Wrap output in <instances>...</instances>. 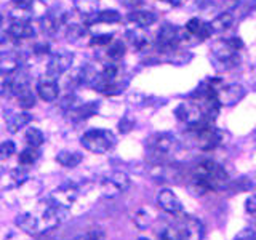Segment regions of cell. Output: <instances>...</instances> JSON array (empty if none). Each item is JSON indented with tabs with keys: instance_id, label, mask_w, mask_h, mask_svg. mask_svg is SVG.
I'll list each match as a JSON object with an SVG mask.
<instances>
[{
	"instance_id": "6",
	"label": "cell",
	"mask_w": 256,
	"mask_h": 240,
	"mask_svg": "<svg viewBox=\"0 0 256 240\" xmlns=\"http://www.w3.org/2000/svg\"><path fill=\"white\" fill-rule=\"evenodd\" d=\"M72 64H74V54L68 50H58V52L52 53L50 60H48L46 74L58 78L62 74H66V72L72 68Z\"/></svg>"
},
{
	"instance_id": "45",
	"label": "cell",
	"mask_w": 256,
	"mask_h": 240,
	"mask_svg": "<svg viewBox=\"0 0 256 240\" xmlns=\"http://www.w3.org/2000/svg\"><path fill=\"white\" fill-rule=\"evenodd\" d=\"M164 2H166L168 5H172V6H180V5H182L184 0H164Z\"/></svg>"
},
{
	"instance_id": "43",
	"label": "cell",
	"mask_w": 256,
	"mask_h": 240,
	"mask_svg": "<svg viewBox=\"0 0 256 240\" xmlns=\"http://www.w3.org/2000/svg\"><path fill=\"white\" fill-rule=\"evenodd\" d=\"M120 4L126 8H132V10H138L142 5V0H120Z\"/></svg>"
},
{
	"instance_id": "8",
	"label": "cell",
	"mask_w": 256,
	"mask_h": 240,
	"mask_svg": "<svg viewBox=\"0 0 256 240\" xmlns=\"http://www.w3.org/2000/svg\"><path fill=\"white\" fill-rule=\"evenodd\" d=\"M68 218H69V208L53 200L52 205H48L46 210L44 212V224L40 228L45 230L53 229L56 226H60V224L66 221Z\"/></svg>"
},
{
	"instance_id": "38",
	"label": "cell",
	"mask_w": 256,
	"mask_h": 240,
	"mask_svg": "<svg viewBox=\"0 0 256 240\" xmlns=\"http://www.w3.org/2000/svg\"><path fill=\"white\" fill-rule=\"evenodd\" d=\"M77 96L76 94H72V93H69L66 98L62 100V102H61V108L64 109V110H70V109H74V108H77Z\"/></svg>"
},
{
	"instance_id": "3",
	"label": "cell",
	"mask_w": 256,
	"mask_h": 240,
	"mask_svg": "<svg viewBox=\"0 0 256 240\" xmlns=\"http://www.w3.org/2000/svg\"><path fill=\"white\" fill-rule=\"evenodd\" d=\"M178 140L172 133H156L148 140V148L154 160L160 162L178 149Z\"/></svg>"
},
{
	"instance_id": "2",
	"label": "cell",
	"mask_w": 256,
	"mask_h": 240,
	"mask_svg": "<svg viewBox=\"0 0 256 240\" xmlns=\"http://www.w3.org/2000/svg\"><path fill=\"white\" fill-rule=\"evenodd\" d=\"M80 142L86 150L93 152V154H108L117 144V138L110 130L92 128V130H86L82 134Z\"/></svg>"
},
{
	"instance_id": "20",
	"label": "cell",
	"mask_w": 256,
	"mask_h": 240,
	"mask_svg": "<svg viewBox=\"0 0 256 240\" xmlns=\"http://www.w3.org/2000/svg\"><path fill=\"white\" fill-rule=\"evenodd\" d=\"M125 56V44L122 40H112V42L106 46L104 52V64H118V61Z\"/></svg>"
},
{
	"instance_id": "44",
	"label": "cell",
	"mask_w": 256,
	"mask_h": 240,
	"mask_svg": "<svg viewBox=\"0 0 256 240\" xmlns=\"http://www.w3.org/2000/svg\"><path fill=\"white\" fill-rule=\"evenodd\" d=\"M88 234H90V240H106V234L102 229H92Z\"/></svg>"
},
{
	"instance_id": "36",
	"label": "cell",
	"mask_w": 256,
	"mask_h": 240,
	"mask_svg": "<svg viewBox=\"0 0 256 240\" xmlns=\"http://www.w3.org/2000/svg\"><path fill=\"white\" fill-rule=\"evenodd\" d=\"M10 178H12L14 186H20V184H22L24 181L28 180V174H26V172H24V170L18 168V170H12L10 172Z\"/></svg>"
},
{
	"instance_id": "9",
	"label": "cell",
	"mask_w": 256,
	"mask_h": 240,
	"mask_svg": "<svg viewBox=\"0 0 256 240\" xmlns=\"http://www.w3.org/2000/svg\"><path fill=\"white\" fill-rule=\"evenodd\" d=\"M178 230L184 240H202L205 234V228L202 221L197 220L196 216H188V214H181Z\"/></svg>"
},
{
	"instance_id": "19",
	"label": "cell",
	"mask_w": 256,
	"mask_h": 240,
	"mask_svg": "<svg viewBox=\"0 0 256 240\" xmlns=\"http://www.w3.org/2000/svg\"><path fill=\"white\" fill-rule=\"evenodd\" d=\"M32 116L26 110H21V112H13V114L6 118V130L10 133H18L21 128H24L26 125L30 124Z\"/></svg>"
},
{
	"instance_id": "24",
	"label": "cell",
	"mask_w": 256,
	"mask_h": 240,
	"mask_svg": "<svg viewBox=\"0 0 256 240\" xmlns=\"http://www.w3.org/2000/svg\"><path fill=\"white\" fill-rule=\"evenodd\" d=\"M20 66H21L20 60L16 58L13 53L0 56V72H2V74L12 76V74H14V72L20 69Z\"/></svg>"
},
{
	"instance_id": "35",
	"label": "cell",
	"mask_w": 256,
	"mask_h": 240,
	"mask_svg": "<svg viewBox=\"0 0 256 240\" xmlns=\"http://www.w3.org/2000/svg\"><path fill=\"white\" fill-rule=\"evenodd\" d=\"M232 240H256V230L253 228H244L242 230L237 232Z\"/></svg>"
},
{
	"instance_id": "27",
	"label": "cell",
	"mask_w": 256,
	"mask_h": 240,
	"mask_svg": "<svg viewBox=\"0 0 256 240\" xmlns=\"http://www.w3.org/2000/svg\"><path fill=\"white\" fill-rule=\"evenodd\" d=\"M38 157H40L38 149L28 146L24 150H21V154L18 156V162H20L21 166H30V165H34L37 162Z\"/></svg>"
},
{
	"instance_id": "22",
	"label": "cell",
	"mask_w": 256,
	"mask_h": 240,
	"mask_svg": "<svg viewBox=\"0 0 256 240\" xmlns=\"http://www.w3.org/2000/svg\"><path fill=\"white\" fill-rule=\"evenodd\" d=\"M236 22V16L232 12H222L221 14H218L216 18L210 22V26L213 29V34L214 32H226L229 30Z\"/></svg>"
},
{
	"instance_id": "16",
	"label": "cell",
	"mask_w": 256,
	"mask_h": 240,
	"mask_svg": "<svg viewBox=\"0 0 256 240\" xmlns=\"http://www.w3.org/2000/svg\"><path fill=\"white\" fill-rule=\"evenodd\" d=\"M16 226H18L21 230H24L26 234H30V236H34V234H38L40 230V221L36 214H32V213H22V214H18L16 216Z\"/></svg>"
},
{
	"instance_id": "47",
	"label": "cell",
	"mask_w": 256,
	"mask_h": 240,
	"mask_svg": "<svg viewBox=\"0 0 256 240\" xmlns=\"http://www.w3.org/2000/svg\"><path fill=\"white\" fill-rule=\"evenodd\" d=\"M136 240H150V238H146V237H140V238H136Z\"/></svg>"
},
{
	"instance_id": "32",
	"label": "cell",
	"mask_w": 256,
	"mask_h": 240,
	"mask_svg": "<svg viewBox=\"0 0 256 240\" xmlns=\"http://www.w3.org/2000/svg\"><path fill=\"white\" fill-rule=\"evenodd\" d=\"M202 26H204V21L202 20H198V18H192V20H189L188 22H186V32H188V36H194V37H197L198 36V32H200V29H202Z\"/></svg>"
},
{
	"instance_id": "18",
	"label": "cell",
	"mask_w": 256,
	"mask_h": 240,
	"mask_svg": "<svg viewBox=\"0 0 256 240\" xmlns=\"http://www.w3.org/2000/svg\"><path fill=\"white\" fill-rule=\"evenodd\" d=\"M126 38H128V42L133 45V48H136V50H140V52L146 50L150 44L149 36L142 30V28H138V26L126 30Z\"/></svg>"
},
{
	"instance_id": "1",
	"label": "cell",
	"mask_w": 256,
	"mask_h": 240,
	"mask_svg": "<svg viewBox=\"0 0 256 240\" xmlns=\"http://www.w3.org/2000/svg\"><path fill=\"white\" fill-rule=\"evenodd\" d=\"M229 186L226 170L212 158H204L192 168V180L189 189L194 196H205L208 192L221 190Z\"/></svg>"
},
{
	"instance_id": "11",
	"label": "cell",
	"mask_w": 256,
	"mask_h": 240,
	"mask_svg": "<svg viewBox=\"0 0 256 240\" xmlns=\"http://www.w3.org/2000/svg\"><path fill=\"white\" fill-rule=\"evenodd\" d=\"M174 116H176V118L181 120V122H184V124H188L189 126L194 125V124H198L200 120L206 118L204 116L202 108H200L197 102H192V101L181 102L180 106H176ZM208 120H210V118H208Z\"/></svg>"
},
{
	"instance_id": "7",
	"label": "cell",
	"mask_w": 256,
	"mask_h": 240,
	"mask_svg": "<svg viewBox=\"0 0 256 240\" xmlns=\"http://www.w3.org/2000/svg\"><path fill=\"white\" fill-rule=\"evenodd\" d=\"M213 56H214V62L216 64H224L222 70L232 69L234 66H237L238 62V53L237 48L232 46L228 40H220V42L213 44Z\"/></svg>"
},
{
	"instance_id": "26",
	"label": "cell",
	"mask_w": 256,
	"mask_h": 240,
	"mask_svg": "<svg viewBox=\"0 0 256 240\" xmlns=\"http://www.w3.org/2000/svg\"><path fill=\"white\" fill-rule=\"evenodd\" d=\"M26 142H28V146H30V148H36V149H38L42 144L45 142V134L42 133V130L40 128H37V126H30V128H28L26 130Z\"/></svg>"
},
{
	"instance_id": "10",
	"label": "cell",
	"mask_w": 256,
	"mask_h": 240,
	"mask_svg": "<svg viewBox=\"0 0 256 240\" xmlns=\"http://www.w3.org/2000/svg\"><path fill=\"white\" fill-rule=\"evenodd\" d=\"M6 34L10 36L14 42H18V40L34 38L37 36V28L29 18H13L12 24L8 26Z\"/></svg>"
},
{
	"instance_id": "5",
	"label": "cell",
	"mask_w": 256,
	"mask_h": 240,
	"mask_svg": "<svg viewBox=\"0 0 256 240\" xmlns=\"http://www.w3.org/2000/svg\"><path fill=\"white\" fill-rule=\"evenodd\" d=\"M130 178L124 172H114L110 173L106 180H102L101 182V192L104 197H117L122 192H126L130 188Z\"/></svg>"
},
{
	"instance_id": "37",
	"label": "cell",
	"mask_w": 256,
	"mask_h": 240,
	"mask_svg": "<svg viewBox=\"0 0 256 240\" xmlns=\"http://www.w3.org/2000/svg\"><path fill=\"white\" fill-rule=\"evenodd\" d=\"M134 128V120L132 117H124L122 120L118 122V132L120 133H130Z\"/></svg>"
},
{
	"instance_id": "23",
	"label": "cell",
	"mask_w": 256,
	"mask_h": 240,
	"mask_svg": "<svg viewBox=\"0 0 256 240\" xmlns=\"http://www.w3.org/2000/svg\"><path fill=\"white\" fill-rule=\"evenodd\" d=\"M74 6L76 12L90 18L100 12V0H74Z\"/></svg>"
},
{
	"instance_id": "48",
	"label": "cell",
	"mask_w": 256,
	"mask_h": 240,
	"mask_svg": "<svg viewBox=\"0 0 256 240\" xmlns=\"http://www.w3.org/2000/svg\"><path fill=\"white\" fill-rule=\"evenodd\" d=\"M2 21H4V18H2V14H0V26H2Z\"/></svg>"
},
{
	"instance_id": "4",
	"label": "cell",
	"mask_w": 256,
	"mask_h": 240,
	"mask_svg": "<svg viewBox=\"0 0 256 240\" xmlns=\"http://www.w3.org/2000/svg\"><path fill=\"white\" fill-rule=\"evenodd\" d=\"M184 38V36L181 34V30L173 26L170 22H165L160 26L158 32H157V40L156 44L158 46L160 52H174L178 45L181 44V40Z\"/></svg>"
},
{
	"instance_id": "33",
	"label": "cell",
	"mask_w": 256,
	"mask_h": 240,
	"mask_svg": "<svg viewBox=\"0 0 256 240\" xmlns=\"http://www.w3.org/2000/svg\"><path fill=\"white\" fill-rule=\"evenodd\" d=\"M112 40H114V36L112 34H100V36H93L90 38V45L92 46H108Z\"/></svg>"
},
{
	"instance_id": "46",
	"label": "cell",
	"mask_w": 256,
	"mask_h": 240,
	"mask_svg": "<svg viewBox=\"0 0 256 240\" xmlns=\"http://www.w3.org/2000/svg\"><path fill=\"white\" fill-rule=\"evenodd\" d=\"M72 240H90V236H88V232L86 234H82V236H77V237H74Z\"/></svg>"
},
{
	"instance_id": "14",
	"label": "cell",
	"mask_w": 256,
	"mask_h": 240,
	"mask_svg": "<svg viewBox=\"0 0 256 240\" xmlns=\"http://www.w3.org/2000/svg\"><path fill=\"white\" fill-rule=\"evenodd\" d=\"M37 94L40 96V100H44L45 102H53L58 100V96H60L58 78H54L48 74L40 77L37 82Z\"/></svg>"
},
{
	"instance_id": "29",
	"label": "cell",
	"mask_w": 256,
	"mask_h": 240,
	"mask_svg": "<svg viewBox=\"0 0 256 240\" xmlns=\"http://www.w3.org/2000/svg\"><path fill=\"white\" fill-rule=\"evenodd\" d=\"M150 221H152V218H150V214H149L146 210L136 212L134 216H133V222L136 224V228H140V229H146V228H149Z\"/></svg>"
},
{
	"instance_id": "41",
	"label": "cell",
	"mask_w": 256,
	"mask_h": 240,
	"mask_svg": "<svg viewBox=\"0 0 256 240\" xmlns=\"http://www.w3.org/2000/svg\"><path fill=\"white\" fill-rule=\"evenodd\" d=\"M8 84H10V76L0 72V94H5L8 92Z\"/></svg>"
},
{
	"instance_id": "40",
	"label": "cell",
	"mask_w": 256,
	"mask_h": 240,
	"mask_svg": "<svg viewBox=\"0 0 256 240\" xmlns=\"http://www.w3.org/2000/svg\"><path fill=\"white\" fill-rule=\"evenodd\" d=\"M245 212L250 214H256V194L248 196L245 200Z\"/></svg>"
},
{
	"instance_id": "28",
	"label": "cell",
	"mask_w": 256,
	"mask_h": 240,
	"mask_svg": "<svg viewBox=\"0 0 256 240\" xmlns=\"http://www.w3.org/2000/svg\"><path fill=\"white\" fill-rule=\"evenodd\" d=\"M122 20V14L117 10H102L94 14V21L96 22H102V24H112V22H118Z\"/></svg>"
},
{
	"instance_id": "15",
	"label": "cell",
	"mask_w": 256,
	"mask_h": 240,
	"mask_svg": "<svg viewBox=\"0 0 256 240\" xmlns=\"http://www.w3.org/2000/svg\"><path fill=\"white\" fill-rule=\"evenodd\" d=\"M98 110H100V102L90 101V102L80 104V106L70 109L68 114L70 116L69 118L72 120V122H82V120H86V118H90L92 116H94Z\"/></svg>"
},
{
	"instance_id": "25",
	"label": "cell",
	"mask_w": 256,
	"mask_h": 240,
	"mask_svg": "<svg viewBox=\"0 0 256 240\" xmlns=\"http://www.w3.org/2000/svg\"><path fill=\"white\" fill-rule=\"evenodd\" d=\"M14 98H16V101H18L20 108L24 109V110H28V109H30V108H34V106H36V101H37L34 92L30 90V86L24 88V90H21L20 93H16V94H14Z\"/></svg>"
},
{
	"instance_id": "49",
	"label": "cell",
	"mask_w": 256,
	"mask_h": 240,
	"mask_svg": "<svg viewBox=\"0 0 256 240\" xmlns=\"http://www.w3.org/2000/svg\"><path fill=\"white\" fill-rule=\"evenodd\" d=\"M254 134H256V130H254Z\"/></svg>"
},
{
	"instance_id": "21",
	"label": "cell",
	"mask_w": 256,
	"mask_h": 240,
	"mask_svg": "<svg viewBox=\"0 0 256 240\" xmlns=\"http://www.w3.org/2000/svg\"><path fill=\"white\" fill-rule=\"evenodd\" d=\"M84 156L77 150H60L56 154V162L64 168H76L82 164Z\"/></svg>"
},
{
	"instance_id": "34",
	"label": "cell",
	"mask_w": 256,
	"mask_h": 240,
	"mask_svg": "<svg viewBox=\"0 0 256 240\" xmlns=\"http://www.w3.org/2000/svg\"><path fill=\"white\" fill-rule=\"evenodd\" d=\"M158 240H184V238L176 228H165L158 234Z\"/></svg>"
},
{
	"instance_id": "42",
	"label": "cell",
	"mask_w": 256,
	"mask_h": 240,
	"mask_svg": "<svg viewBox=\"0 0 256 240\" xmlns=\"http://www.w3.org/2000/svg\"><path fill=\"white\" fill-rule=\"evenodd\" d=\"M32 52H34L36 54H45L50 52V45H48L46 42H42V44H36L34 48H32Z\"/></svg>"
},
{
	"instance_id": "12",
	"label": "cell",
	"mask_w": 256,
	"mask_h": 240,
	"mask_svg": "<svg viewBox=\"0 0 256 240\" xmlns=\"http://www.w3.org/2000/svg\"><path fill=\"white\" fill-rule=\"evenodd\" d=\"M157 205L162 208V210L168 214H173V216H181L184 208L181 200L178 198V196L174 194L172 189H160L158 194H157Z\"/></svg>"
},
{
	"instance_id": "39",
	"label": "cell",
	"mask_w": 256,
	"mask_h": 240,
	"mask_svg": "<svg viewBox=\"0 0 256 240\" xmlns=\"http://www.w3.org/2000/svg\"><path fill=\"white\" fill-rule=\"evenodd\" d=\"M13 5L18 8V10H24V12H28L30 10L32 6H34V4L37 2V0H12Z\"/></svg>"
},
{
	"instance_id": "31",
	"label": "cell",
	"mask_w": 256,
	"mask_h": 240,
	"mask_svg": "<svg viewBox=\"0 0 256 240\" xmlns=\"http://www.w3.org/2000/svg\"><path fill=\"white\" fill-rule=\"evenodd\" d=\"M13 48H14V40L8 34L0 36V56L13 53Z\"/></svg>"
},
{
	"instance_id": "13",
	"label": "cell",
	"mask_w": 256,
	"mask_h": 240,
	"mask_svg": "<svg viewBox=\"0 0 256 240\" xmlns=\"http://www.w3.org/2000/svg\"><path fill=\"white\" fill-rule=\"evenodd\" d=\"M245 86L240 84H232L216 90V98H218L221 106H236V104H238L245 98Z\"/></svg>"
},
{
	"instance_id": "17",
	"label": "cell",
	"mask_w": 256,
	"mask_h": 240,
	"mask_svg": "<svg viewBox=\"0 0 256 240\" xmlns=\"http://www.w3.org/2000/svg\"><path fill=\"white\" fill-rule=\"evenodd\" d=\"M128 20H130L134 26L146 29V28L152 26L154 22H157V14L150 10H133L130 14H128Z\"/></svg>"
},
{
	"instance_id": "30",
	"label": "cell",
	"mask_w": 256,
	"mask_h": 240,
	"mask_svg": "<svg viewBox=\"0 0 256 240\" xmlns=\"http://www.w3.org/2000/svg\"><path fill=\"white\" fill-rule=\"evenodd\" d=\"M13 154H16V144L10 140L0 142V160H8Z\"/></svg>"
}]
</instances>
